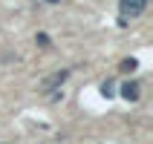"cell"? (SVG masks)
Here are the masks:
<instances>
[{
  "label": "cell",
  "instance_id": "cell-3",
  "mask_svg": "<svg viewBox=\"0 0 153 144\" xmlns=\"http://www.w3.org/2000/svg\"><path fill=\"white\" fill-rule=\"evenodd\" d=\"M67 75H69L67 69H61V72H55V75H49V81H46V84H43V86H46V89H52V86L64 84V81H67Z\"/></svg>",
  "mask_w": 153,
  "mask_h": 144
},
{
  "label": "cell",
  "instance_id": "cell-5",
  "mask_svg": "<svg viewBox=\"0 0 153 144\" xmlns=\"http://www.w3.org/2000/svg\"><path fill=\"white\" fill-rule=\"evenodd\" d=\"M136 66H139V61H136V58H127V61H121V69H124V72H133Z\"/></svg>",
  "mask_w": 153,
  "mask_h": 144
},
{
  "label": "cell",
  "instance_id": "cell-6",
  "mask_svg": "<svg viewBox=\"0 0 153 144\" xmlns=\"http://www.w3.org/2000/svg\"><path fill=\"white\" fill-rule=\"evenodd\" d=\"M49 3H58V0H49Z\"/></svg>",
  "mask_w": 153,
  "mask_h": 144
},
{
  "label": "cell",
  "instance_id": "cell-4",
  "mask_svg": "<svg viewBox=\"0 0 153 144\" xmlns=\"http://www.w3.org/2000/svg\"><path fill=\"white\" fill-rule=\"evenodd\" d=\"M101 95L104 98H113V95H116V84H113V81H104L101 84Z\"/></svg>",
  "mask_w": 153,
  "mask_h": 144
},
{
  "label": "cell",
  "instance_id": "cell-2",
  "mask_svg": "<svg viewBox=\"0 0 153 144\" xmlns=\"http://www.w3.org/2000/svg\"><path fill=\"white\" fill-rule=\"evenodd\" d=\"M121 98H124V101H139V84H136V81H124V86H121Z\"/></svg>",
  "mask_w": 153,
  "mask_h": 144
},
{
  "label": "cell",
  "instance_id": "cell-1",
  "mask_svg": "<svg viewBox=\"0 0 153 144\" xmlns=\"http://www.w3.org/2000/svg\"><path fill=\"white\" fill-rule=\"evenodd\" d=\"M119 9H121V17H139L147 9V0H121Z\"/></svg>",
  "mask_w": 153,
  "mask_h": 144
}]
</instances>
